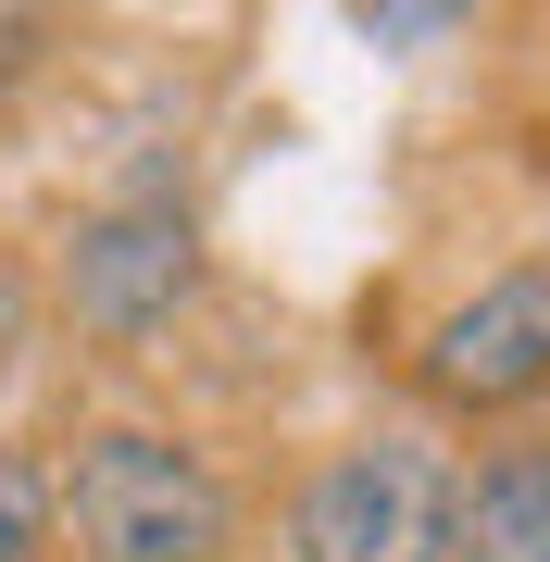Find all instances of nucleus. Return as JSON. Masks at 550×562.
I'll return each instance as SVG.
<instances>
[{
	"mask_svg": "<svg viewBox=\"0 0 550 562\" xmlns=\"http://www.w3.org/2000/svg\"><path fill=\"white\" fill-rule=\"evenodd\" d=\"M50 550L63 562H238L250 513H238V475L188 425L101 413L50 462Z\"/></svg>",
	"mask_w": 550,
	"mask_h": 562,
	"instance_id": "nucleus-1",
	"label": "nucleus"
},
{
	"mask_svg": "<svg viewBox=\"0 0 550 562\" xmlns=\"http://www.w3.org/2000/svg\"><path fill=\"white\" fill-rule=\"evenodd\" d=\"M450 501H463V450L438 425H350L338 450L301 462L276 562H450Z\"/></svg>",
	"mask_w": 550,
	"mask_h": 562,
	"instance_id": "nucleus-2",
	"label": "nucleus"
},
{
	"mask_svg": "<svg viewBox=\"0 0 550 562\" xmlns=\"http://www.w3.org/2000/svg\"><path fill=\"white\" fill-rule=\"evenodd\" d=\"M213 288V250H201V213L164 201V188H125V201H88L63 225V262H50V301L88 350H150L176 338L188 301Z\"/></svg>",
	"mask_w": 550,
	"mask_h": 562,
	"instance_id": "nucleus-3",
	"label": "nucleus"
},
{
	"mask_svg": "<svg viewBox=\"0 0 550 562\" xmlns=\"http://www.w3.org/2000/svg\"><path fill=\"white\" fill-rule=\"evenodd\" d=\"M413 401L438 425H489V438H513L550 401V250H513L413 338Z\"/></svg>",
	"mask_w": 550,
	"mask_h": 562,
	"instance_id": "nucleus-4",
	"label": "nucleus"
},
{
	"mask_svg": "<svg viewBox=\"0 0 550 562\" xmlns=\"http://www.w3.org/2000/svg\"><path fill=\"white\" fill-rule=\"evenodd\" d=\"M450 562H550V425H513V438L463 450Z\"/></svg>",
	"mask_w": 550,
	"mask_h": 562,
	"instance_id": "nucleus-5",
	"label": "nucleus"
},
{
	"mask_svg": "<svg viewBox=\"0 0 550 562\" xmlns=\"http://www.w3.org/2000/svg\"><path fill=\"white\" fill-rule=\"evenodd\" d=\"M0 562H50V462L0 438Z\"/></svg>",
	"mask_w": 550,
	"mask_h": 562,
	"instance_id": "nucleus-6",
	"label": "nucleus"
},
{
	"mask_svg": "<svg viewBox=\"0 0 550 562\" xmlns=\"http://www.w3.org/2000/svg\"><path fill=\"white\" fill-rule=\"evenodd\" d=\"M25 350H38V276H25L13 250H0V387L25 375Z\"/></svg>",
	"mask_w": 550,
	"mask_h": 562,
	"instance_id": "nucleus-7",
	"label": "nucleus"
},
{
	"mask_svg": "<svg viewBox=\"0 0 550 562\" xmlns=\"http://www.w3.org/2000/svg\"><path fill=\"white\" fill-rule=\"evenodd\" d=\"M50 38H63L50 13H0V88H13V76H38V63H50Z\"/></svg>",
	"mask_w": 550,
	"mask_h": 562,
	"instance_id": "nucleus-8",
	"label": "nucleus"
},
{
	"mask_svg": "<svg viewBox=\"0 0 550 562\" xmlns=\"http://www.w3.org/2000/svg\"><path fill=\"white\" fill-rule=\"evenodd\" d=\"M463 13H363V38H450Z\"/></svg>",
	"mask_w": 550,
	"mask_h": 562,
	"instance_id": "nucleus-9",
	"label": "nucleus"
}]
</instances>
